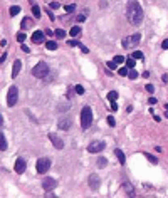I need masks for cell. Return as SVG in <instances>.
I'll list each match as a JSON object with an SVG mask.
<instances>
[{"mask_svg":"<svg viewBox=\"0 0 168 198\" xmlns=\"http://www.w3.org/2000/svg\"><path fill=\"white\" fill-rule=\"evenodd\" d=\"M88 14V12H86ZM86 14H81V15H77V22H84L86 20Z\"/></svg>","mask_w":168,"mask_h":198,"instance_id":"39","label":"cell"},{"mask_svg":"<svg viewBox=\"0 0 168 198\" xmlns=\"http://www.w3.org/2000/svg\"><path fill=\"white\" fill-rule=\"evenodd\" d=\"M7 150V139H5V136H4V133L0 134V151H5Z\"/></svg>","mask_w":168,"mask_h":198,"instance_id":"18","label":"cell"},{"mask_svg":"<svg viewBox=\"0 0 168 198\" xmlns=\"http://www.w3.org/2000/svg\"><path fill=\"white\" fill-rule=\"evenodd\" d=\"M25 168H27V165H25V160H24V158H17L15 166H14V170H15V173H17V175H22V173L25 171Z\"/></svg>","mask_w":168,"mask_h":198,"instance_id":"11","label":"cell"},{"mask_svg":"<svg viewBox=\"0 0 168 198\" xmlns=\"http://www.w3.org/2000/svg\"><path fill=\"white\" fill-rule=\"evenodd\" d=\"M148 103H150V104H151V106H155V104H156V103H158V101H156V99H155V98H150V99H148Z\"/></svg>","mask_w":168,"mask_h":198,"instance_id":"44","label":"cell"},{"mask_svg":"<svg viewBox=\"0 0 168 198\" xmlns=\"http://www.w3.org/2000/svg\"><path fill=\"white\" fill-rule=\"evenodd\" d=\"M111 109H113V111H118V104H116L114 101H111Z\"/></svg>","mask_w":168,"mask_h":198,"instance_id":"45","label":"cell"},{"mask_svg":"<svg viewBox=\"0 0 168 198\" xmlns=\"http://www.w3.org/2000/svg\"><path fill=\"white\" fill-rule=\"evenodd\" d=\"M79 49H81V51H83L84 54H88V52H89V49H88L86 46H83V44H81V47H79Z\"/></svg>","mask_w":168,"mask_h":198,"instance_id":"42","label":"cell"},{"mask_svg":"<svg viewBox=\"0 0 168 198\" xmlns=\"http://www.w3.org/2000/svg\"><path fill=\"white\" fill-rule=\"evenodd\" d=\"M146 158H148V161H151V163H158V160L155 156H151V155H146Z\"/></svg>","mask_w":168,"mask_h":198,"instance_id":"38","label":"cell"},{"mask_svg":"<svg viewBox=\"0 0 168 198\" xmlns=\"http://www.w3.org/2000/svg\"><path fill=\"white\" fill-rule=\"evenodd\" d=\"M116 99H118V92H116V91H111V92H108V101H116Z\"/></svg>","mask_w":168,"mask_h":198,"instance_id":"26","label":"cell"},{"mask_svg":"<svg viewBox=\"0 0 168 198\" xmlns=\"http://www.w3.org/2000/svg\"><path fill=\"white\" fill-rule=\"evenodd\" d=\"M32 14H34V17H35V19H39V17L42 15V12H41V7L34 5V7H32Z\"/></svg>","mask_w":168,"mask_h":198,"instance_id":"23","label":"cell"},{"mask_svg":"<svg viewBox=\"0 0 168 198\" xmlns=\"http://www.w3.org/2000/svg\"><path fill=\"white\" fill-rule=\"evenodd\" d=\"M113 61H114L116 64H125V62H126V59L123 57V56H116V57L113 59Z\"/></svg>","mask_w":168,"mask_h":198,"instance_id":"30","label":"cell"},{"mask_svg":"<svg viewBox=\"0 0 168 198\" xmlns=\"http://www.w3.org/2000/svg\"><path fill=\"white\" fill-rule=\"evenodd\" d=\"M20 69H22V61L17 59L15 62H14V67H12V77H17L19 72H20Z\"/></svg>","mask_w":168,"mask_h":198,"instance_id":"14","label":"cell"},{"mask_svg":"<svg viewBox=\"0 0 168 198\" xmlns=\"http://www.w3.org/2000/svg\"><path fill=\"white\" fill-rule=\"evenodd\" d=\"M131 57H135V59H143V54L140 52V51H135V52L131 54Z\"/></svg>","mask_w":168,"mask_h":198,"instance_id":"32","label":"cell"},{"mask_svg":"<svg viewBox=\"0 0 168 198\" xmlns=\"http://www.w3.org/2000/svg\"><path fill=\"white\" fill-rule=\"evenodd\" d=\"M19 12H20V7H19V5H12V7H10V10H9V14L14 17V15H17Z\"/></svg>","mask_w":168,"mask_h":198,"instance_id":"24","label":"cell"},{"mask_svg":"<svg viewBox=\"0 0 168 198\" xmlns=\"http://www.w3.org/2000/svg\"><path fill=\"white\" fill-rule=\"evenodd\" d=\"M56 186H57V181H56L54 178H51V176L44 178V181H42V188H44L46 191H52Z\"/></svg>","mask_w":168,"mask_h":198,"instance_id":"9","label":"cell"},{"mask_svg":"<svg viewBox=\"0 0 168 198\" xmlns=\"http://www.w3.org/2000/svg\"><path fill=\"white\" fill-rule=\"evenodd\" d=\"M72 96H74V91H72V89H71V87H69V91H67V98L71 99V98H72Z\"/></svg>","mask_w":168,"mask_h":198,"instance_id":"46","label":"cell"},{"mask_svg":"<svg viewBox=\"0 0 168 198\" xmlns=\"http://www.w3.org/2000/svg\"><path fill=\"white\" fill-rule=\"evenodd\" d=\"M108 67H109V69H111V71H114V69H116V67H118V64H116V62H114V61H109V62H108Z\"/></svg>","mask_w":168,"mask_h":198,"instance_id":"34","label":"cell"},{"mask_svg":"<svg viewBox=\"0 0 168 198\" xmlns=\"http://www.w3.org/2000/svg\"><path fill=\"white\" fill-rule=\"evenodd\" d=\"M126 19L131 25H140L143 22V9L136 0H131L126 5Z\"/></svg>","mask_w":168,"mask_h":198,"instance_id":"1","label":"cell"},{"mask_svg":"<svg viewBox=\"0 0 168 198\" xmlns=\"http://www.w3.org/2000/svg\"><path fill=\"white\" fill-rule=\"evenodd\" d=\"M32 25H34V22H32L29 17H25V19L22 20V29H24V30H25V29H29V27H32Z\"/></svg>","mask_w":168,"mask_h":198,"instance_id":"19","label":"cell"},{"mask_svg":"<svg viewBox=\"0 0 168 198\" xmlns=\"http://www.w3.org/2000/svg\"><path fill=\"white\" fill-rule=\"evenodd\" d=\"M79 34H81V27H79V25L71 27V32H69V35H71V37H79Z\"/></svg>","mask_w":168,"mask_h":198,"instance_id":"16","label":"cell"},{"mask_svg":"<svg viewBox=\"0 0 168 198\" xmlns=\"http://www.w3.org/2000/svg\"><path fill=\"white\" fill-rule=\"evenodd\" d=\"M71 126H72V118H71V116H62V118L57 121V128L62 129V131L71 129Z\"/></svg>","mask_w":168,"mask_h":198,"instance_id":"7","label":"cell"},{"mask_svg":"<svg viewBox=\"0 0 168 198\" xmlns=\"http://www.w3.org/2000/svg\"><path fill=\"white\" fill-rule=\"evenodd\" d=\"M17 99H19V89L15 86H10L9 87V92H7V104L14 108L17 104Z\"/></svg>","mask_w":168,"mask_h":198,"instance_id":"5","label":"cell"},{"mask_svg":"<svg viewBox=\"0 0 168 198\" xmlns=\"http://www.w3.org/2000/svg\"><path fill=\"white\" fill-rule=\"evenodd\" d=\"M64 10L67 12V14H72V12L76 10V5H74V4H69V5L64 7Z\"/></svg>","mask_w":168,"mask_h":198,"instance_id":"28","label":"cell"},{"mask_svg":"<svg viewBox=\"0 0 168 198\" xmlns=\"http://www.w3.org/2000/svg\"><path fill=\"white\" fill-rule=\"evenodd\" d=\"M32 42L34 44H42L44 42V32L42 30H35L32 34Z\"/></svg>","mask_w":168,"mask_h":198,"instance_id":"13","label":"cell"},{"mask_svg":"<svg viewBox=\"0 0 168 198\" xmlns=\"http://www.w3.org/2000/svg\"><path fill=\"white\" fill-rule=\"evenodd\" d=\"M54 34H56V37H57V39H64V37H66V32H64L62 29H56V30H54Z\"/></svg>","mask_w":168,"mask_h":198,"instance_id":"25","label":"cell"},{"mask_svg":"<svg viewBox=\"0 0 168 198\" xmlns=\"http://www.w3.org/2000/svg\"><path fill=\"white\" fill-rule=\"evenodd\" d=\"M91 124H93V113H91V108L89 106H84L83 109H81V126H83V129H88Z\"/></svg>","mask_w":168,"mask_h":198,"instance_id":"2","label":"cell"},{"mask_svg":"<svg viewBox=\"0 0 168 198\" xmlns=\"http://www.w3.org/2000/svg\"><path fill=\"white\" fill-rule=\"evenodd\" d=\"M46 34H47V35H56V34H54L52 30H49V29H47V30H46Z\"/></svg>","mask_w":168,"mask_h":198,"instance_id":"51","label":"cell"},{"mask_svg":"<svg viewBox=\"0 0 168 198\" xmlns=\"http://www.w3.org/2000/svg\"><path fill=\"white\" fill-rule=\"evenodd\" d=\"M165 118H168V111H167V113H165Z\"/></svg>","mask_w":168,"mask_h":198,"instance_id":"52","label":"cell"},{"mask_svg":"<svg viewBox=\"0 0 168 198\" xmlns=\"http://www.w3.org/2000/svg\"><path fill=\"white\" fill-rule=\"evenodd\" d=\"M47 74H49V66H47V62H44V61L39 62L35 67L32 69V76L37 77V79H44Z\"/></svg>","mask_w":168,"mask_h":198,"instance_id":"3","label":"cell"},{"mask_svg":"<svg viewBox=\"0 0 168 198\" xmlns=\"http://www.w3.org/2000/svg\"><path fill=\"white\" fill-rule=\"evenodd\" d=\"M140 40H141V34H140V32H136V34H133V35L123 39V42H121V44H123V47H125V49H130V47H135Z\"/></svg>","mask_w":168,"mask_h":198,"instance_id":"4","label":"cell"},{"mask_svg":"<svg viewBox=\"0 0 168 198\" xmlns=\"http://www.w3.org/2000/svg\"><path fill=\"white\" fill-rule=\"evenodd\" d=\"M46 47H47L49 51H56V49H57V42L49 40V42H46Z\"/></svg>","mask_w":168,"mask_h":198,"instance_id":"22","label":"cell"},{"mask_svg":"<svg viewBox=\"0 0 168 198\" xmlns=\"http://www.w3.org/2000/svg\"><path fill=\"white\" fill-rule=\"evenodd\" d=\"M128 66H125V67H121V69H118V72H119V76H128L130 74V71H128Z\"/></svg>","mask_w":168,"mask_h":198,"instance_id":"29","label":"cell"},{"mask_svg":"<svg viewBox=\"0 0 168 198\" xmlns=\"http://www.w3.org/2000/svg\"><path fill=\"white\" fill-rule=\"evenodd\" d=\"M123 188L126 190V193H128L130 197H135V190H133V186H131V185H130L128 181H125V183H123Z\"/></svg>","mask_w":168,"mask_h":198,"instance_id":"15","label":"cell"},{"mask_svg":"<svg viewBox=\"0 0 168 198\" xmlns=\"http://www.w3.org/2000/svg\"><path fill=\"white\" fill-rule=\"evenodd\" d=\"M88 183H89V188L91 190H99V183H101V180H99V176L96 175V173H93V175H89V180H88Z\"/></svg>","mask_w":168,"mask_h":198,"instance_id":"10","label":"cell"},{"mask_svg":"<svg viewBox=\"0 0 168 198\" xmlns=\"http://www.w3.org/2000/svg\"><path fill=\"white\" fill-rule=\"evenodd\" d=\"M25 34H24V32H19V34H17V40H19V42H24V40H25Z\"/></svg>","mask_w":168,"mask_h":198,"instance_id":"31","label":"cell"},{"mask_svg":"<svg viewBox=\"0 0 168 198\" xmlns=\"http://www.w3.org/2000/svg\"><path fill=\"white\" fill-rule=\"evenodd\" d=\"M145 89H146L148 92H155V87H153L151 84H148V86H146V87H145Z\"/></svg>","mask_w":168,"mask_h":198,"instance_id":"40","label":"cell"},{"mask_svg":"<svg viewBox=\"0 0 168 198\" xmlns=\"http://www.w3.org/2000/svg\"><path fill=\"white\" fill-rule=\"evenodd\" d=\"M126 66H128L130 69H133L135 66H136V59H135V57H128V59H126Z\"/></svg>","mask_w":168,"mask_h":198,"instance_id":"21","label":"cell"},{"mask_svg":"<svg viewBox=\"0 0 168 198\" xmlns=\"http://www.w3.org/2000/svg\"><path fill=\"white\" fill-rule=\"evenodd\" d=\"M67 109H71V103H66V104H61V106H57V111H67Z\"/></svg>","mask_w":168,"mask_h":198,"instance_id":"27","label":"cell"},{"mask_svg":"<svg viewBox=\"0 0 168 198\" xmlns=\"http://www.w3.org/2000/svg\"><path fill=\"white\" fill-rule=\"evenodd\" d=\"M128 77H130V79H136V77H138V72H136V71H130Z\"/></svg>","mask_w":168,"mask_h":198,"instance_id":"36","label":"cell"},{"mask_svg":"<svg viewBox=\"0 0 168 198\" xmlns=\"http://www.w3.org/2000/svg\"><path fill=\"white\" fill-rule=\"evenodd\" d=\"M49 139L52 141V146L56 148V150H62V148H64V141L61 139L59 136H56L54 133H51V134H49Z\"/></svg>","mask_w":168,"mask_h":198,"instance_id":"12","label":"cell"},{"mask_svg":"<svg viewBox=\"0 0 168 198\" xmlns=\"http://www.w3.org/2000/svg\"><path fill=\"white\" fill-rule=\"evenodd\" d=\"M74 89H76V94H84V87L81 86V84H77Z\"/></svg>","mask_w":168,"mask_h":198,"instance_id":"33","label":"cell"},{"mask_svg":"<svg viewBox=\"0 0 168 198\" xmlns=\"http://www.w3.org/2000/svg\"><path fill=\"white\" fill-rule=\"evenodd\" d=\"M98 166H99V168L108 166V160H106L104 156H99V158H98Z\"/></svg>","mask_w":168,"mask_h":198,"instance_id":"20","label":"cell"},{"mask_svg":"<svg viewBox=\"0 0 168 198\" xmlns=\"http://www.w3.org/2000/svg\"><path fill=\"white\" fill-rule=\"evenodd\" d=\"M5 59H7V54L4 52V54H2V57H0V61H2V62H4V61H5Z\"/></svg>","mask_w":168,"mask_h":198,"instance_id":"50","label":"cell"},{"mask_svg":"<svg viewBox=\"0 0 168 198\" xmlns=\"http://www.w3.org/2000/svg\"><path fill=\"white\" fill-rule=\"evenodd\" d=\"M104 148H106L104 141H93V143L88 146V151H89V153H101Z\"/></svg>","mask_w":168,"mask_h":198,"instance_id":"8","label":"cell"},{"mask_svg":"<svg viewBox=\"0 0 168 198\" xmlns=\"http://www.w3.org/2000/svg\"><path fill=\"white\" fill-rule=\"evenodd\" d=\"M0 46H2V47H5V46H7V40H5V39H2V42H0Z\"/></svg>","mask_w":168,"mask_h":198,"instance_id":"49","label":"cell"},{"mask_svg":"<svg viewBox=\"0 0 168 198\" xmlns=\"http://www.w3.org/2000/svg\"><path fill=\"white\" fill-rule=\"evenodd\" d=\"M108 124H109V126H114L116 124V121H114L113 116H108Z\"/></svg>","mask_w":168,"mask_h":198,"instance_id":"37","label":"cell"},{"mask_svg":"<svg viewBox=\"0 0 168 198\" xmlns=\"http://www.w3.org/2000/svg\"><path fill=\"white\" fill-rule=\"evenodd\" d=\"M161 47H163V49H168V39H165V40H163Z\"/></svg>","mask_w":168,"mask_h":198,"instance_id":"47","label":"cell"},{"mask_svg":"<svg viewBox=\"0 0 168 198\" xmlns=\"http://www.w3.org/2000/svg\"><path fill=\"white\" fill-rule=\"evenodd\" d=\"M59 2H51V9H59Z\"/></svg>","mask_w":168,"mask_h":198,"instance_id":"41","label":"cell"},{"mask_svg":"<svg viewBox=\"0 0 168 198\" xmlns=\"http://www.w3.org/2000/svg\"><path fill=\"white\" fill-rule=\"evenodd\" d=\"M67 46H71V47H76V46H77V47H81V44H79L77 40H67Z\"/></svg>","mask_w":168,"mask_h":198,"instance_id":"35","label":"cell"},{"mask_svg":"<svg viewBox=\"0 0 168 198\" xmlns=\"http://www.w3.org/2000/svg\"><path fill=\"white\" fill-rule=\"evenodd\" d=\"M114 155L118 156V161L121 163V165H125V161H126V158H125V153L121 151V150H116L114 151Z\"/></svg>","mask_w":168,"mask_h":198,"instance_id":"17","label":"cell"},{"mask_svg":"<svg viewBox=\"0 0 168 198\" xmlns=\"http://www.w3.org/2000/svg\"><path fill=\"white\" fill-rule=\"evenodd\" d=\"M20 49H22V51H24L25 54H29V52H30V49H29L27 46H24V44H22V47H20Z\"/></svg>","mask_w":168,"mask_h":198,"instance_id":"43","label":"cell"},{"mask_svg":"<svg viewBox=\"0 0 168 198\" xmlns=\"http://www.w3.org/2000/svg\"><path fill=\"white\" fill-rule=\"evenodd\" d=\"M161 81H163V82H168V76H167V74H163V76H161Z\"/></svg>","mask_w":168,"mask_h":198,"instance_id":"48","label":"cell"},{"mask_svg":"<svg viewBox=\"0 0 168 198\" xmlns=\"http://www.w3.org/2000/svg\"><path fill=\"white\" fill-rule=\"evenodd\" d=\"M35 168H37V173H46L51 168V160L49 158H41V160H37V165H35Z\"/></svg>","mask_w":168,"mask_h":198,"instance_id":"6","label":"cell"}]
</instances>
